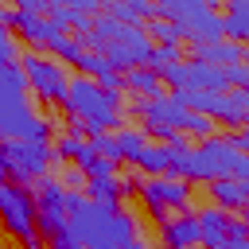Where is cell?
Instances as JSON below:
<instances>
[{
	"label": "cell",
	"instance_id": "obj_1",
	"mask_svg": "<svg viewBox=\"0 0 249 249\" xmlns=\"http://www.w3.org/2000/svg\"><path fill=\"white\" fill-rule=\"evenodd\" d=\"M66 233L82 249H124L140 237V222L124 206L93 202L82 191H66Z\"/></svg>",
	"mask_w": 249,
	"mask_h": 249
},
{
	"label": "cell",
	"instance_id": "obj_2",
	"mask_svg": "<svg viewBox=\"0 0 249 249\" xmlns=\"http://www.w3.org/2000/svg\"><path fill=\"white\" fill-rule=\"evenodd\" d=\"M171 160H167V175L171 179H183V183H214V179H245L249 183V156L233 144V136H222L214 132L210 140L202 144H175L167 148Z\"/></svg>",
	"mask_w": 249,
	"mask_h": 249
},
{
	"label": "cell",
	"instance_id": "obj_3",
	"mask_svg": "<svg viewBox=\"0 0 249 249\" xmlns=\"http://www.w3.org/2000/svg\"><path fill=\"white\" fill-rule=\"evenodd\" d=\"M62 109L70 113V136L78 140H93L101 132H109L113 124L124 121V109H121V93H105L97 82L89 78H70L66 86V97H62Z\"/></svg>",
	"mask_w": 249,
	"mask_h": 249
},
{
	"label": "cell",
	"instance_id": "obj_4",
	"mask_svg": "<svg viewBox=\"0 0 249 249\" xmlns=\"http://www.w3.org/2000/svg\"><path fill=\"white\" fill-rule=\"evenodd\" d=\"M78 43H82V51L101 54V58H105L117 74L144 66V58H148V51H152V39L144 35V27L117 23V19H109L105 12H97V16H93L89 31H86Z\"/></svg>",
	"mask_w": 249,
	"mask_h": 249
},
{
	"label": "cell",
	"instance_id": "obj_5",
	"mask_svg": "<svg viewBox=\"0 0 249 249\" xmlns=\"http://www.w3.org/2000/svg\"><path fill=\"white\" fill-rule=\"evenodd\" d=\"M0 140H51V121L31 109L19 66H0Z\"/></svg>",
	"mask_w": 249,
	"mask_h": 249
},
{
	"label": "cell",
	"instance_id": "obj_6",
	"mask_svg": "<svg viewBox=\"0 0 249 249\" xmlns=\"http://www.w3.org/2000/svg\"><path fill=\"white\" fill-rule=\"evenodd\" d=\"M152 19H167L183 31V43H218L222 39V12L206 0H163L152 4Z\"/></svg>",
	"mask_w": 249,
	"mask_h": 249
},
{
	"label": "cell",
	"instance_id": "obj_7",
	"mask_svg": "<svg viewBox=\"0 0 249 249\" xmlns=\"http://www.w3.org/2000/svg\"><path fill=\"white\" fill-rule=\"evenodd\" d=\"M51 144L39 140H0V179L16 187H31L51 171Z\"/></svg>",
	"mask_w": 249,
	"mask_h": 249
},
{
	"label": "cell",
	"instance_id": "obj_8",
	"mask_svg": "<svg viewBox=\"0 0 249 249\" xmlns=\"http://www.w3.org/2000/svg\"><path fill=\"white\" fill-rule=\"evenodd\" d=\"M0 226L19 237L23 249H43V237L35 230V195L31 187H16L8 179H0Z\"/></svg>",
	"mask_w": 249,
	"mask_h": 249
},
{
	"label": "cell",
	"instance_id": "obj_9",
	"mask_svg": "<svg viewBox=\"0 0 249 249\" xmlns=\"http://www.w3.org/2000/svg\"><path fill=\"white\" fill-rule=\"evenodd\" d=\"M16 66L23 70V82H27V89H31L35 97L62 105L66 86H70V74H66V66H62V62H54V58H47V54H31V51H27Z\"/></svg>",
	"mask_w": 249,
	"mask_h": 249
},
{
	"label": "cell",
	"instance_id": "obj_10",
	"mask_svg": "<svg viewBox=\"0 0 249 249\" xmlns=\"http://www.w3.org/2000/svg\"><path fill=\"white\" fill-rule=\"evenodd\" d=\"M31 195H35V230H39V237L47 241L58 230H66V187L54 175H43Z\"/></svg>",
	"mask_w": 249,
	"mask_h": 249
},
{
	"label": "cell",
	"instance_id": "obj_11",
	"mask_svg": "<svg viewBox=\"0 0 249 249\" xmlns=\"http://www.w3.org/2000/svg\"><path fill=\"white\" fill-rule=\"evenodd\" d=\"M148 206L152 218L167 222V210H183L191 202V187L183 179H171V175H152V179H140V191H136Z\"/></svg>",
	"mask_w": 249,
	"mask_h": 249
},
{
	"label": "cell",
	"instance_id": "obj_12",
	"mask_svg": "<svg viewBox=\"0 0 249 249\" xmlns=\"http://www.w3.org/2000/svg\"><path fill=\"white\" fill-rule=\"evenodd\" d=\"M191 54H195L191 62H206V66H218V70L245 62V47H241V43H230V39H218V43H191Z\"/></svg>",
	"mask_w": 249,
	"mask_h": 249
},
{
	"label": "cell",
	"instance_id": "obj_13",
	"mask_svg": "<svg viewBox=\"0 0 249 249\" xmlns=\"http://www.w3.org/2000/svg\"><path fill=\"white\" fill-rule=\"evenodd\" d=\"M160 245L163 249H195L198 245V222L191 210H183L179 218L160 222Z\"/></svg>",
	"mask_w": 249,
	"mask_h": 249
},
{
	"label": "cell",
	"instance_id": "obj_14",
	"mask_svg": "<svg viewBox=\"0 0 249 249\" xmlns=\"http://www.w3.org/2000/svg\"><path fill=\"white\" fill-rule=\"evenodd\" d=\"M206 191H210V202L226 214H241L245 202H249V183L245 179H214V183H206Z\"/></svg>",
	"mask_w": 249,
	"mask_h": 249
},
{
	"label": "cell",
	"instance_id": "obj_15",
	"mask_svg": "<svg viewBox=\"0 0 249 249\" xmlns=\"http://www.w3.org/2000/svg\"><path fill=\"white\" fill-rule=\"evenodd\" d=\"M230 218H233V214H226V210H218V206H206V210H198V214H195V222H198V245L214 249V245L226 237V230H230Z\"/></svg>",
	"mask_w": 249,
	"mask_h": 249
},
{
	"label": "cell",
	"instance_id": "obj_16",
	"mask_svg": "<svg viewBox=\"0 0 249 249\" xmlns=\"http://www.w3.org/2000/svg\"><path fill=\"white\" fill-rule=\"evenodd\" d=\"M222 39L230 43H249V0H233L226 12H222Z\"/></svg>",
	"mask_w": 249,
	"mask_h": 249
},
{
	"label": "cell",
	"instance_id": "obj_17",
	"mask_svg": "<svg viewBox=\"0 0 249 249\" xmlns=\"http://www.w3.org/2000/svg\"><path fill=\"white\" fill-rule=\"evenodd\" d=\"M121 89L136 93V101H152V97H163V82H160L152 70H144V66H136V70H124V74H121Z\"/></svg>",
	"mask_w": 249,
	"mask_h": 249
},
{
	"label": "cell",
	"instance_id": "obj_18",
	"mask_svg": "<svg viewBox=\"0 0 249 249\" xmlns=\"http://www.w3.org/2000/svg\"><path fill=\"white\" fill-rule=\"evenodd\" d=\"M109 19H117V23H128V27H144L148 19H152V4H144V0H113L109 8H101Z\"/></svg>",
	"mask_w": 249,
	"mask_h": 249
},
{
	"label": "cell",
	"instance_id": "obj_19",
	"mask_svg": "<svg viewBox=\"0 0 249 249\" xmlns=\"http://www.w3.org/2000/svg\"><path fill=\"white\" fill-rule=\"evenodd\" d=\"M167 160H171V152H167V144H144L140 152H136V160H132V167L140 171V175H167Z\"/></svg>",
	"mask_w": 249,
	"mask_h": 249
},
{
	"label": "cell",
	"instance_id": "obj_20",
	"mask_svg": "<svg viewBox=\"0 0 249 249\" xmlns=\"http://www.w3.org/2000/svg\"><path fill=\"white\" fill-rule=\"evenodd\" d=\"M74 167L86 175V179H101V175H117V163H109V160H101L97 152H93V144L89 140H82L78 144V152H74Z\"/></svg>",
	"mask_w": 249,
	"mask_h": 249
},
{
	"label": "cell",
	"instance_id": "obj_21",
	"mask_svg": "<svg viewBox=\"0 0 249 249\" xmlns=\"http://www.w3.org/2000/svg\"><path fill=\"white\" fill-rule=\"evenodd\" d=\"M82 195H86V198H93V202H109V206H121V187H117V175L86 179Z\"/></svg>",
	"mask_w": 249,
	"mask_h": 249
},
{
	"label": "cell",
	"instance_id": "obj_22",
	"mask_svg": "<svg viewBox=\"0 0 249 249\" xmlns=\"http://www.w3.org/2000/svg\"><path fill=\"white\" fill-rule=\"evenodd\" d=\"M113 136H117V148H121V160H128V163H132V160H136V152H140V148L148 144V136H144L140 128H124V124H121V128H117Z\"/></svg>",
	"mask_w": 249,
	"mask_h": 249
},
{
	"label": "cell",
	"instance_id": "obj_23",
	"mask_svg": "<svg viewBox=\"0 0 249 249\" xmlns=\"http://www.w3.org/2000/svg\"><path fill=\"white\" fill-rule=\"evenodd\" d=\"M47 51H51L54 58H62V62H78V58H82V43H78L74 35H66V31L54 35V39L47 43Z\"/></svg>",
	"mask_w": 249,
	"mask_h": 249
},
{
	"label": "cell",
	"instance_id": "obj_24",
	"mask_svg": "<svg viewBox=\"0 0 249 249\" xmlns=\"http://www.w3.org/2000/svg\"><path fill=\"white\" fill-rule=\"evenodd\" d=\"M89 144H93V152H97L101 160H109V163H121V148H117V136H113V132H101V136H93Z\"/></svg>",
	"mask_w": 249,
	"mask_h": 249
},
{
	"label": "cell",
	"instance_id": "obj_25",
	"mask_svg": "<svg viewBox=\"0 0 249 249\" xmlns=\"http://www.w3.org/2000/svg\"><path fill=\"white\" fill-rule=\"evenodd\" d=\"M19 51H16V35L8 31V23H0V66H16Z\"/></svg>",
	"mask_w": 249,
	"mask_h": 249
},
{
	"label": "cell",
	"instance_id": "obj_26",
	"mask_svg": "<svg viewBox=\"0 0 249 249\" xmlns=\"http://www.w3.org/2000/svg\"><path fill=\"white\" fill-rule=\"evenodd\" d=\"M43 249H82V245H78V241H74L66 230H58L54 237H47V241H43Z\"/></svg>",
	"mask_w": 249,
	"mask_h": 249
},
{
	"label": "cell",
	"instance_id": "obj_27",
	"mask_svg": "<svg viewBox=\"0 0 249 249\" xmlns=\"http://www.w3.org/2000/svg\"><path fill=\"white\" fill-rule=\"evenodd\" d=\"M58 183H62V187H66V191H82V187H86V175H82V171H78V167H66V171H62V179H58Z\"/></svg>",
	"mask_w": 249,
	"mask_h": 249
},
{
	"label": "cell",
	"instance_id": "obj_28",
	"mask_svg": "<svg viewBox=\"0 0 249 249\" xmlns=\"http://www.w3.org/2000/svg\"><path fill=\"white\" fill-rule=\"evenodd\" d=\"M214 249H249V237H230V233H226Z\"/></svg>",
	"mask_w": 249,
	"mask_h": 249
}]
</instances>
